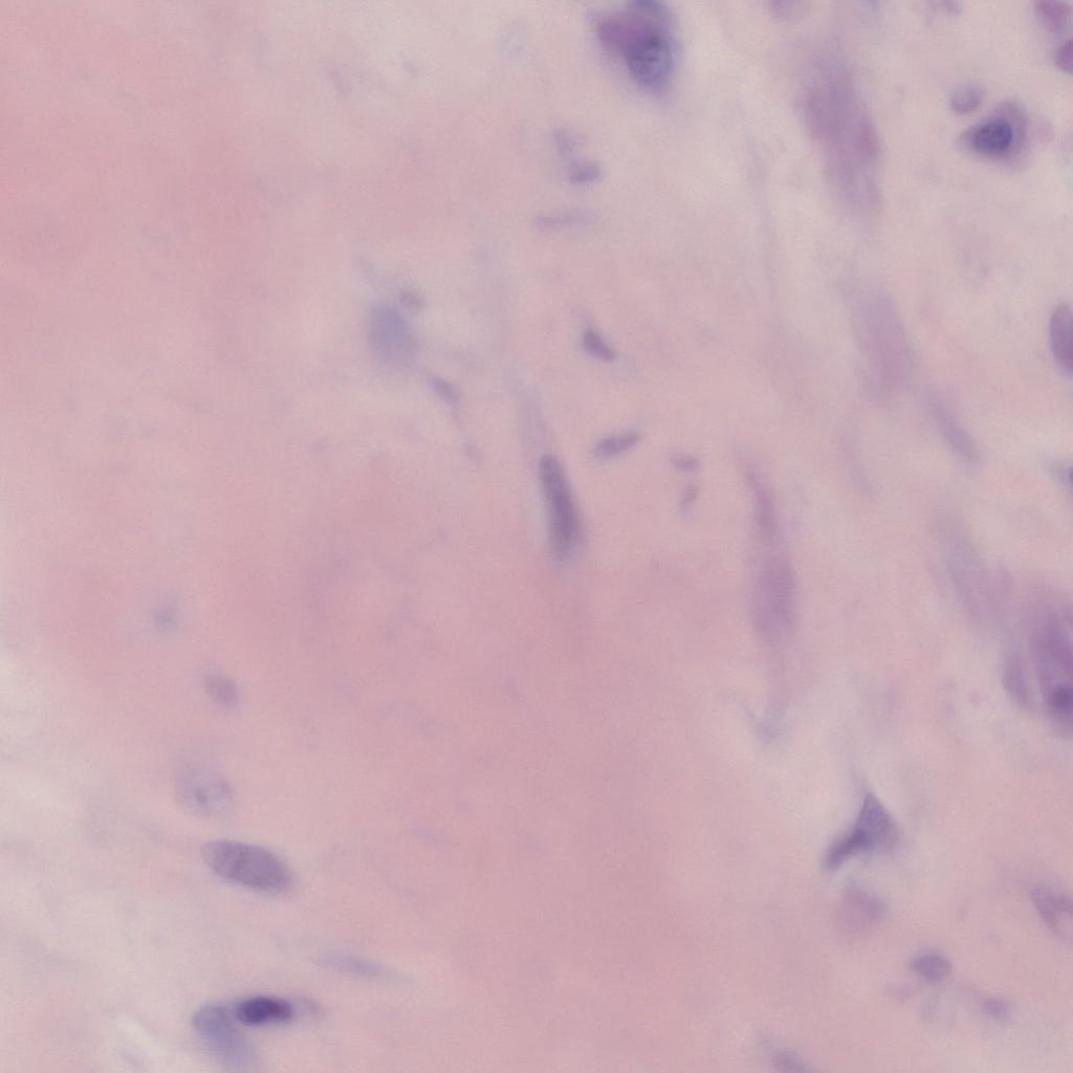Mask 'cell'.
Masks as SVG:
<instances>
[{"label": "cell", "mask_w": 1073, "mask_h": 1073, "mask_svg": "<svg viewBox=\"0 0 1073 1073\" xmlns=\"http://www.w3.org/2000/svg\"><path fill=\"white\" fill-rule=\"evenodd\" d=\"M801 98L806 127L823 153L829 177L852 202L861 173L877 156V141L842 63L832 56L818 58Z\"/></svg>", "instance_id": "6da1fadb"}, {"label": "cell", "mask_w": 1073, "mask_h": 1073, "mask_svg": "<svg viewBox=\"0 0 1073 1073\" xmlns=\"http://www.w3.org/2000/svg\"><path fill=\"white\" fill-rule=\"evenodd\" d=\"M605 45L619 53L641 89L652 95L666 93L675 69L672 15L654 0H637L605 16L598 25Z\"/></svg>", "instance_id": "7a4b0ae2"}, {"label": "cell", "mask_w": 1073, "mask_h": 1073, "mask_svg": "<svg viewBox=\"0 0 1073 1073\" xmlns=\"http://www.w3.org/2000/svg\"><path fill=\"white\" fill-rule=\"evenodd\" d=\"M857 331L878 375L886 382L904 383L911 367L910 346L902 318L887 293L869 288L854 305Z\"/></svg>", "instance_id": "3957f363"}, {"label": "cell", "mask_w": 1073, "mask_h": 1073, "mask_svg": "<svg viewBox=\"0 0 1073 1073\" xmlns=\"http://www.w3.org/2000/svg\"><path fill=\"white\" fill-rule=\"evenodd\" d=\"M207 866L222 879L269 893L288 891L293 873L275 853L256 845L216 840L203 847Z\"/></svg>", "instance_id": "277c9868"}, {"label": "cell", "mask_w": 1073, "mask_h": 1073, "mask_svg": "<svg viewBox=\"0 0 1073 1073\" xmlns=\"http://www.w3.org/2000/svg\"><path fill=\"white\" fill-rule=\"evenodd\" d=\"M1036 661L1046 708L1061 731L1071 728L1072 654L1069 634L1059 618H1049L1040 628Z\"/></svg>", "instance_id": "5b68a950"}, {"label": "cell", "mask_w": 1073, "mask_h": 1073, "mask_svg": "<svg viewBox=\"0 0 1073 1073\" xmlns=\"http://www.w3.org/2000/svg\"><path fill=\"white\" fill-rule=\"evenodd\" d=\"M753 618L766 639L790 631L797 619L798 583L785 556L766 559L760 569L753 596Z\"/></svg>", "instance_id": "8992f818"}, {"label": "cell", "mask_w": 1073, "mask_h": 1073, "mask_svg": "<svg viewBox=\"0 0 1073 1073\" xmlns=\"http://www.w3.org/2000/svg\"><path fill=\"white\" fill-rule=\"evenodd\" d=\"M900 830L882 801L872 793L864 797L856 820L828 850L826 865L836 869L850 859L893 849Z\"/></svg>", "instance_id": "52a82bcc"}, {"label": "cell", "mask_w": 1073, "mask_h": 1073, "mask_svg": "<svg viewBox=\"0 0 1073 1073\" xmlns=\"http://www.w3.org/2000/svg\"><path fill=\"white\" fill-rule=\"evenodd\" d=\"M539 477L549 513L550 542L554 555L566 560L577 550L581 539V520L565 472L554 456H544Z\"/></svg>", "instance_id": "ba28073f"}, {"label": "cell", "mask_w": 1073, "mask_h": 1073, "mask_svg": "<svg viewBox=\"0 0 1073 1073\" xmlns=\"http://www.w3.org/2000/svg\"><path fill=\"white\" fill-rule=\"evenodd\" d=\"M236 1021L233 1009L208 1004L194 1013L192 1026L218 1063L231 1070H247L255 1064V1049Z\"/></svg>", "instance_id": "9c48e42d"}, {"label": "cell", "mask_w": 1073, "mask_h": 1073, "mask_svg": "<svg viewBox=\"0 0 1073 1073\" xmlns=\"http://www.w3.org/2000/svg\"><path fill=\"white\" fill-rule=\"evenodd\" d=\"M175 796L189 814L202 818H218L230 812L233 793L221 777L203 770L183 772L175 783Z\"/></svg>", "instance_id": "30bf717a"}, {"label": "cell", "mask_w": 1073, "mask_h": 1073, "mask_svg": "<svg viewBox=\"0 0 1073 1073\" xmlns=\"http://www.w3.org/2000/svg\"><path fill=\"white\" fill-rule=\"evenodd\" d=\"M1007 114L984 120L971 128L965 136L968 147L977 155L999 159L1010 155L1022 141L1025 116L1015 105L1006 108Z\"/></svg>", "instance_id": "8fae6325"}, {"label": "cell", "mask_w": 1073, "mask_h": 1073, "mask_svg": "<svg viewBox=\"0 0 1073 1073\" xmlns=\"http://www.w3.org/2000/svg\"><path fill=\"white\" fill-rule=\"evenodd\" d=\"M370 335L377 349L386 356L404 357L411 353L412 339L406 322L387 306L372 310Z\"/></svg>", "instance_id": "7c38bea8"}, {"label": "cell", "mask_w": 1073, "mask_h": 1073, "mask_svg": "<svg viewBox=\"0 0 1073 1073\" xmlns=\"http://www.w3.org/2000/svg\"><path fill=\"white\" fill-rule=\"evenodd\" d=\"M1032 901L1045 925L1065 941L1072 940V904L1064 893L1048 888L1032 891Z\"/></svg>", "instance_id": "4fadbf2b"}, {"label": "cell", "mask_w": 1073, "mask_h": 1073, "mask_svg": "<svg viewBox=\"0 0 1073 1073\" xmlns=\"http://www.w3.org/2000/svg\"><path fill=\"white\" fill-rule=\"evenodd\" d=\"M233 1012L237 1022L249 1026L289 1022L295 1014L291 1003L274 997H253L240 1001Z\"/></svg>", "instance_id": "5bb4252c"}, {"label": "cell", "mask_w": 1073, "mask_h": 1073, "mask_svg": "<svg viewBox=\"0 0 1073 1073\" xmlns=\"http://www.w3.org/2000/svg\"><path fill=\"white\" fill-rule=\"evenodd\" d=\"M1049 340L1056 363L1070 376L1073 366L1072 313L1066 303L1058 305L1051 314Z\"/></svg>", "instance_id": "9a60e30c"}, {"label": "cell", "mask_w": 1073, "mask_h": 1073, "mask_svg": "<svg viewBox=\"0 0 1073 1073\" xmlns=\"http://www.w3.org/2000/svg\"><path fill=\"white\" fill-rule=\"evenodd\" d=\"M928 406L933 421L944 439L962 459L968 463H974L977 459V452L966 430L958 424L953 414L940 401L931 398Z\"/></svg>", "instance_id": "2e32d148"}, {"label": "cell", "mask_w": 1073, "mask_h": 1073, "mask_svg": "<svg viewBox=\"0 0 1073 1073\" xmlns=\"http://www.w3.org/2000/svg\"><path fill=\"white\" fill-rule=\"evenodd\" d=\"M748 479L754 494V518L758 536L762 542L773 543L778 536L774 498L756 475L750 473Z\"/></svg>", "instance_id": "e0dca14e"}, {"label": "cell", "mask_w": 1073, "mask_h": 1073, "mask_svg": "<svg viewBox=\"0 0 1073 1073\" xmlns=\"http://www.w3.org/2000/svg\"><path fill=\"white\" fill-rule=\"evenodd\" d=\"M910 969L925 981L935 984L945 981L952 973V962L936 952L925 953L910 962Z\"/></svg>", "instance_id": "ac0fdd59"}, {"label": "cell", "mask_w": 1073, "mask_h": 1073, "mask_svg": "<svg viewBox=\"0 0 1073 1073\" xmlns=\"http://www.w3.org/2000/svg\"><path fill=\"white\" fill-rule=\"evenodd\" d=\"M321 963L324 967L332 970L362 976L385 977L388 974L384 968L376 965V963L352 956H328Z\"/></svg>", "instance_id": "d6986e66"}, {"label": "cell", "mask_w": 1073, "mask_h": 1073, "mask_svg": "<svg viewBox=\"0 0 1073 1073\" xmlns=\"http://www.w3.org/2000/svg\"><path fill=\"white\" fill-rule=\"evenodd\" d=\"M1041 24L1050 32H1061L1071 19V7L1060 2H1038L1035 7Z\"/></svg>", "instance_id": "ffe728a7"}, {"label": "cell", "mask_w": 1073, "mask_h": 1073, "mask_svg": "<svg viewBox=\"0 0 1073 1073\" xmlns=\"http://www.w3.org/2000/svg\"><path fill=\"white\" fill-rule=\"evenodd\" d=\"M207 692L214 702L225 708H233L238 702V689L229 677L215 674L208 678Z\"/></svg>", "instance_id": "44dd1931"}, {"label": "cell", "mask_w": 1073, "mask_h": 1073, "mask_svg": "<svg viewBox=\"0 0 1073 1073\" xmlns=\"http://www.w3.org/2000/svg\"><path fill=\"white\" fill-rule=\"evenodd\" d=\"M984 90L977 84L959 87L951 98V108L958 115H968L976 111L984 99Z\"/></svg>", "instance_id": "7402d4cb"}, {"label": "cell", "mask_w": 1073, "mask_h": 1073, "mask_svg": "<svg viewBox=\"0 0 1073 1073\" xmlns=\"http://www.w3.org/2000/svg\"><path fill=\"white\" fill-rule=\"evenodd\" d=\"M640 439V434L635 432L605 437V439L601 440L598 444L596 454L598 457L604 459L619 456L637 446Z\"/></svg>", "instance_id": "603a6c76"}, {"label": "cell", "mask_w": 1073, "mask_h": 1073, "mask_svg": "<svg viewBox=\"0 0 1073 1073\" xmlns=\"http://www.w3.org/2000/svg\"><path fill=\"white\" fill-rule=\"evenodd\" d=\"M1004 678L1007 690L1014 695L1017 702L1023 706L1028 703V691L1020 661L1016 658L1007 660L1004 666Z\"/></svg>", "instance_id": "cb8c5ba5"}, {"label": "cell", "mask_w": 1073, "mask_h": 1073, "mask_svg": "<svg viewBox=\"0 0 1073 1073\" xmlns=\"http://www.w3.org/2000/svg\"><path fill=\"white\" fill-rule=\"evenodd\" d=\"M583 346L586 352L591 356L603 362H612L616 359V354L613 350L604 342V340L595 332L587 331L583 337Z\"/></svg>", "instance_id": "d4e9b609"}, {"label": "cell", "mask_w": 1073, "mask_h": 1073, "mask_svg": "<svg viewBox=\"0 0 1073 1073\" xmlns=\"http://www.w3.org/2000/svg\"><path fill=\"white\" fill-rule=\"evenodd\" d=\"M432 386L436 393L447 403L454 404L459 400V392L451 383L435 378L432 380Z\"/></svg>", "instance_id": "484cf974"}, {"label": "cell", "mask_w": 1073, "mask_h": 1073, "mask_svg": "<svg viewBox=\"0 0 1073 1073\" xmlns=\"http://www.w3.org/2000/svg\"><path fill=\"white\" fill-rule=\"evenodd\" d=\"M1058 68L1067 74L1072 70V40L1065 41L1056 56Z\"/></svg>", "instance_id": "4316f807"}, {"label": "cell", "mask_w": 1073, "mask_h": 1073, "mask_svg": "<svg viewBox=\"0 0 1073 1073\" xmlns=\"http://www.w3.org/2000/svg\"><path fill=\"white\" fill-rule=\"evenodd\" d=\"M984 1009L996 1019H1004L1010 1014V1005L1002 999H988L984 1003Z\"/></svg>", "instance_id": "83f0119b"}, {"label": "cell", "mask_w": 1073, "mask_h": 1073, "mask_svg": "<svg viewBox=\"0 0 1073 1073\" xmlns=\"http://www.w3.org/2000/svg\"><path fill=\"white\" fill-rule=\"evenodd\" d=\"M673 466L682 472H694L699 468L698 459L688 454H677L672 458Z\"/></svg>", "instance_id": "f1b7e54d"}, {"label": "cell", "mask_w": 1073, "mask_h": 1073, "mask_svg": "<svg viewBox=\"0 0 1073 1073\" xmlns=\"http://www.w3.org/2000/svg\"><path fill=\"white\" fill-rule=\"evenodd\" d=\"M401 303L403 308L410 313H419L423 308L422 299L412 292H404L401 295Z\"/></svg>", "instance_id": "f546056e"}, {"label": "cell", "mask_w": 1073, "mask_h": 1073, "mask_svg": "<svg viewBox=\"0 0 1073 1073\" xmlns=\"http://www.w3.org/2000/svg\"><path fill=\"white\" fill-rule=\"evenodd\" d=\"M774 8H775L774 9L775 12H777L780 16H795L796 14H798L802 10L801 9L802 4L801 3H793V2H790V3L781 2V3H775Z\"/></svg>", "instance_id": "4dcf8cb0"}, {"label": "cell", "mask_w": 1073, "mask_h": 1073, "mask_svg": "<svg viewBox=\"0 0 1073 1073\" xmlns=\"http://www.w3.org/2000/svg\"><path fill=\"white\" fill-rule=\"evenodd\" d=\"M1049 469L1063 485L1069 486V469H1067L1064 464L1055 463L1051 465Z\"/></svg>", "instance_id": "1f68e13d"}, {"label": "cell", "mask_w": 1073, "mask_h": 1073, "mask_svg": "<svg viewBox=\"0 0 1073 1073\" xmlns=\"http://www.w3.org/2000/svg\"><path fill=\"white\" fill-rule=\"evenodd\" d=\"M697 495H698L697 489L694 488V487L688 488L686 490V492H685V494L683 496V501H682L683 510L687 511V510H689L691 508V506L693 505V503L697 499Z\"/></svg>", "instance_id": "d6a6232c"}]
</instances>
